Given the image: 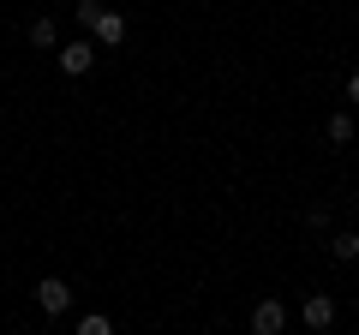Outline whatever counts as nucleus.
<instances>
[{"label": "nucleus", "instance_id": "obj_1", "mask_svg": "<svg viewBox=\"0 0 359 335\" xmlns=\"http://www.w3.org/2000/svg\"><path fill=\"white\" fill-rule=\"evenodd\" d=\"M36 306H42V317H60V311L72 306V287H66L60 275H42L36 282Z\"/></svg>", "mask_w": 359, "mask_h": 335}, {"label": "nucleus", "instance_id": "obj_2", "mask_svg": "<svg viewBox=\"0 0 359 335\" xmlns=\"http://www.w3.org/2000/svg\"><path fill=\"white\" fill-rule=\"evenodd\" d=\"M287 329V306L282 299H257L252 306V335H282Z\"/></svg>", "mask_w": 359, "mask_h": 335}, {"label": "nucleus", "instance_id": "obj_3", "mask_svg": "<svg viewBox=\"0 0 359 335\" xmlns=\"http://www.w3.org/2000/svg\"><path fill=\"white\" fill-rule=\"evenodd\" d=\"M90 66H96V48H90V42H66L60 48V72L66 78H84Z\"/></svg>", "mask_w": 359, "mask_h": 335}, {"label": "nucleus", "instance_id": "obj_4", "mask_svg": "<svg viewBox=\"0 0 359 335\" xmlns=\"http://www.w3.org/2000/svg\"><path fill=\"white\" fill-rule=\"evenodd\" d=\"M299 317H306V329H330V323H335V299L330 294H311L306 306H299Z\"/></svg>", "mask_w": 359, "mask_h": 335}, {"label": "nucleus", "instance_id": "obj_5", "mask_svg": "<svg viewBox=\"0 0 359 335\" xmlns=\"http://www.w3.org/2000/svg\"><path fill=\"white\" fill-rule=\"evenodd\" d=\"M90 30H96V42H102V48H120V42H126V18L108 13V6H102V18H96Z\"/></svg>", "mask_w": 359, "mask_h": 335}, {"label": "nucleus", "instance_id": "obj_6", "mask_svg": "<svg viewBox=\"0 0 359 335\" xmlns=\"http://www.w3.org/2000/svg\"><path fill=\"white\" fill-rule=\"evenodd\" d=\"M30 42H36V48H60V25H54V18H30Z\"/></svg>", "mask_w": 359, "mask_h": 335}, {"label": "nucleus", "instance_id": "obj_7", "mask_svg": "<svg viewBox=\"0 0 359 335\" xmlns=\"http://www.w3.org/2000/svg\"><path fill=\"white\" fill-rule=\"evenodd\" d=\"M323 132H330V144H353V120H347V114H330Z\"/></svg>", "mask_w": 359, "mask_h": 335}, {"label": "nucleus", "instance_id": "obj_8", "mask_svg": "<svg viewBox=\"0 0 359 335\" xmlns=\"http://www.w3.org/2000/svg\"><path fill=\"white\" fill-rule=\"evenodd\" d=\"M330 252H335L341 264H353V258H359V233H335V240H330Z\"/></svg>", "mask_w": 359, "mask_h": 335}, {"label": "nucleus", "instance_id": "obj_9", "mask_svg": "<svg viewBox=\"0 0 359 335\" xmlns=\"http://www.w3.org/2000/svg\"><path fill=\"white\" fill-rule=\"evenodd\" d=\"M78 335H114V323H108V317H102V311H90V317H84V323H78Z\"/></svg>", "mask_w": 359, "mask_h": 335}, {"label": "nucleus", "instance_id": "obj_10", "mask_svg": "<svg viewBox=\"0 0 359 335\" xmlns=\"http://www.w3.org/2000/svg\"><path fill=\"white\" fill-rule=\"evenodd\" d=\"M96 18H102V6H96V0H78V25L90 30V25H96Z\"/></svg>", "mask_w": 359, "mask_h": 335}, {"label": "nucleus", "instance_id": "obj_11", "mask_svg": "<svg viewBox=\"0 0 359 335\" xmlns=\"http://www.w3.org/2000/svg\"><path fill=\"white\" fill-rule=\"evenodd\" d=\"M347 102H353V108H359V72H353V78H347Z\"/></svg>", "mask_w": 359, "mask_h": 335}]
</instances>
